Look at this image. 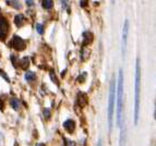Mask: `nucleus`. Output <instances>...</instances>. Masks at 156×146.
<instances>
[{"mask_svg": "<svg viewBox=\"0 0 156 146\" xmlns=\"http://www.w3.org/2000/svg\"><path fill=\"white\" fill-rule=\"evenodd\" d=\"M135 98H134V123L138 124L140 118V96H141V67H140V59H136L135 64Z\"/></svg>", "mask_w": 156, "mask_h": 146, "instance_id": "1", "label": "nucleus"}, {"mask_svg": "<svg viewBox=\"0 0 156 146\" xmlns=\"http://www.w3.org/2000/svg\"><path fill=\"white\" fill-rule=\"evenodd\" d=\"M123 122V72L119 71L118 89H117V124L122 128Z\"/></svg>", "mask_w": 156, "mask_h": 146, "instance_id": "2", "label": "nucleus"}, {"mask_svg": "<svg viewBox=\"0 0 156 146\" xmlns=\"http://www.w3.org/2000/svg\"><path fill=\"white\" fill-rule=\"evenodd\" d=\"M115 98H116V82L113 80L111 82L110 89H109V103H108V126H109V132H111V130H113Z\"/></svg>", "mask_w": 156, "mask_h": 146, "instance_id": "3", "label": "nucleus"}, {"mask_svg": "<svg viewBox=\"0 0 156 146\" xmlns=\"http://www.w3.org/2000/svg\"><path fill=\"white\" fill-rule=\"evenodd\" d=\"M9 30H10V26H9V22L6 17L0 15V40L5 42L9 34Z\"/></svg>", "mask_w": 156, "mask_h": 146, "instance_id": "4", "label": "nucleus"}, {"mask_svg": "<svg viewBox=\"0 0 156 146\" xmlns=\"http://www.w3.org/2000/svg\"><path fill=\"white\" fill-rule=\"evenodd\" d=\"M11 46H12V48L15 49L17 51H22V50L25 49L26 44H25V42L20 37V36L14 35L13 37H12V40H11Z\"/></svg>", "mask_w": 156, "mask_h": 146, "instance_id": "5", "label": "nucleus"}, {"mask_svg": "<svg viewBox=\"0 0 156 146\" xmlns=\"http://www.w3.org/2000/svg\"><path fill=\"white\" fill-rule=\"evenodd\" d=\"M128 32H129V21L126 20L123 25V33H122V52L125 54L127 49V40H128Z\"/></svg>", "mask_w": 156, "mask_h": 146, "instance_id": "6", "label": "nucleus"}, {"mask_svg": "<svg viewBox=\"0 0 156 146\" xmlns=\"http://www.w3.org/2000/svg\"><path fill=\"white\" fill-rule=\"evenodd\" d=\"M63 128H65V130L67 132L72 133V132L74 131V129H75V122H74V120H72V119H69V120L63 122Z\"/></svg>", "mask_w": 156, "mask_h": 146, "instance_id": "7", "label": "nucleus"}, {"mask_svg": "<svg viewBox=\"0 0 156 146\" xmlns=\"http://www.w3.org/2000/svg\"><path fill=\"white\" fill-rule=\"evenodd\" d=\"M93 42V34L91 32H84L83 33V46H88V44H91Z\"/></svg>", "mask_w": 156, "mask_h": 146, "instance_id": "8", "label": "nucleus"}, {"mask_svg": "<svg viewBox=\"0 0 156 146\" xmlns=\"http://www.w3.org/2000/svg\"><path fill=\"white\" fill-rule=\"evenodd\" d=\"M78 105L80 107H84L88 105V96L84 93H79L78 94Z\"/></svg>", "mask_w": 156, "mask_h": 146, "instance_id": "9", "label": "nucleus"}, {"mask_svg": "<svg viewBox=\"0 0 156 146\" xmlns=\"http://www.w3.org/2000/svg\"><path fill=\"white\" fill-rule=\"evenodd\" d=\"M24 23H25V17H24V15H22V14L15 15V17H14V24H15L18 27L23 26Z\"/></svg>", "mask_w": 156, "mask_h": 146, "instance_id": "10", "label": "nucleus"}, {"mask_svg": "<svg viewBox=\"0 0 156 146\" xmlns=\"http://www.w3.org/2000/svg\"><path fill=\"white\" fill-rule=\"evenodd\" d=\"M19 66L22 70H27L30 67V59L28 57H24L23 59H21V61H19Z\"/></svg>", "mask_w": 156, "mask_h": 146, "instance_id": "11", "label": "nucleus"}, {"mask_svg": "<svg viewBox=\"0 0 156 146\" xmlns=\"http://www.w3.org/2000/svg\"><path fill=\"white\" fill-rule=\"evenodd\" d=\"M90 54H91L90 49L86 48V46H83L82 50H81V58H82V60L83 61L88 60V58L90 57Z\"/></svg>", "mask_w": 156, "mask_h": 146, "instance_id": "12", "label": "nucleus"}, {"mask_svg": "<svg viewBox=\"0 0 156 146\" xmlns=\"http://www.w3.org/2000/svg\"><path fill=\"white\" fill-rule=\"evenodd\" d=\"M10 105H11V107L14 109V110H20V107H21V103L20 100L17 99V98H12L11 100H10Z\"/></svg>", "mask_w": 156, "mask_h": 146, "instance_id": "13", "label": "nucleus"}, {"mask_svg": "<svg viewBox=\"0 0 156 146\" xmlns=\"http://www.w3.org/2000/svg\"><path fill=\"white\" fill-rule=\"evenodd\" d=\"M35 79H36V75H35L34 72L26 71V73H25V80L27 81V82H33V81H35Z\"/></svg>", "mask_w": 156, "mask_h": 146, "instance_id": "14", "label": "nucleus"}, {"mask_svg": "<svg viewBox=\"0 0 156 146\" xmlns=\"http://www.w3.org/2000/svg\"><path fill=\"white\" fill-rule=\"evenodd\" d=\"M8 5H10L11 7H13L14 9H17V10H19V9H21V3L19 0H11V1H8Z\"/></svg>", "mask_w": 156, "mask_h": 146, "instance_id": "15", "label": "nucleus"}, {"mask_svg": "<svg viewBox=\"0 0 156 146\" xmlns=\"http://www.w3.org/2000/svg\"><path fill=\"white\" fill-rule=\"evenodd\" d=\"M54 6V2H53V0H43V7L47 10H50Z\"/></svg>", "mask_w": 156, "mask_h": 146, "instance_id": "16", "label": "nucleus"}, {"mask_svg": "<svg viewBox=\"0 0 156 146\" xmlns=\"http://www.w3.org/2000/svg\"><path fill=\"white\" fill-rule=\"evenodd\" d=\"M36 31L38 34L43 35L44 34V26H43L42 24H36Z\"/></svg>", "mask_w": 156, "mask_h": 146, "instance_id": "17", "label": "nucleus"}, {"mask_svg": "<svg viewBox=\"0 0 156 146\" xmlns=\"http://www.w3.org/2000/svg\"><path fill=\"white\" fill-rule=\"evenodd\" d=\"M50 77H51V81H53L54 83H56L57 85H59V82H58V80H57L56 74H54V72H53V71L50 72Z\"/></svg>", "mask_w": 156, "mask_h": 146, "instance_id": "18", "label": "nucleus"}, {"mask_svg": "<svg viewBox=\"0 0 156 146\" xmlns=\"http://www.w3.org/2000/svg\"><path fill=\"white\" fill-rule=\"evenodd\" d=\"M44 116H45V118L47 120L50 119V110H49V109H45V110H44Z\"/></svg>", "mask_w": 156, "mask_h": 146, "instance_id": "19", "label": "nucleus"}, {"mask_svg": "<svg viewBox=\"0 0 156 146\" xmlns=\"http://www.w3.org/2000/svg\"><path fill=\"white\" fill-rule=\"evenodd\" d=\"M85 77H86V73H82V75H80V76H79V82H80V83H84Z\"/></svg>", "mask_w": 156, "mask_h": 146, "instance_id": "20", "label": "nucleus"}, {"mask_svg": "<svg viewBox=\"0 0 156 146\" xmlns=\"http://www.w3.org/2000/svg\"><path fill=\"white\" fill-rule=\"evenodd\" d=\"M11 61H12V64H13V67H15V68H17V67H18V64H17L18 59H17V57H15V56H11Z\"/></svg>", "mask_w": 156, "mask_h": 146, "instance_id": "21", "label": "nucleus"}, {"mask_svg": "<svg viewBox=\"0 0 156 146\" xmlns=\"http://www.w3.org/2000/svg\"><path fill=\"white\" fill-rule=\"evenodd\" d=\"M88 0H80V5H81V7H83V8H85V7H88Z\"/></svg>", "mask_w": 156, "mask_h": 146, "instance_id": "22", "label": "nucleus"}, {"mask_svg": "<svg viewBox=\"0 0 156 146\" xmlns=\"http://www.w3.org/2000/svg\"><path fill=\"white\" fill-rule=\"evenodd\" d=\"M61 1H62V7L65 8L67 7V0H61Z\"/></svg>", "mask_w": 156, "mask_h": 146, "instance_id": "23", "label": "nucleus"}, {"mask_svg": "<svg viewBox=\"0 0 156 146\" xmlns=\"http://www.w3.org/2000/svg\"><path fill=\"white\" fill-rule=\"evenodd\" d=\"M26 3L30 5V6H33V1H32V0H26Z\"/></svg>", "mask_w": 156, "mask_h": 146, "instance_id": "24", "label": "nucleus"}, {"mask_svg": "<svg viewBox=\"0 0 156 146\" xmlns=\"http://www.w3.org/2000/svg\"><path fill=\"white\" fill-rule=\"evenodd\" d=\"M36 146H45V144H44V143H40V144H37Z\"/></svg>", "mask_w": 156, "mask_h": 146, "instance_id": "25", "label": "nucleus"}, {"mask_svg": "<svg viewBox=\"0 0 156 146\" xmlns=\"http://www.w3.org/2000/svg\"><path fill=\"white\" fill-rule=\"evenodd\" d=\"M97 146H102V141H100V140L98 141V145H97Z\"/></svg>", "mask_w": 156, "mask_h": 146, "instance_id": "26", "label": "nucleus"}]
</instances>
